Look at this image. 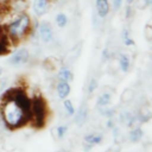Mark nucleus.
<instances>
[{
	"label": "nucleus",
	"mask_w": 152,
	"mask_h": 152,
	"mask_svg": "<svg viewBox=\"0 0 152 152\" xmlns=\"http://www.w3.org/2000/svg\"><path fill=\"white\" fill-rule=\"evenodd\" d=\"M28 57H30V53L26 49H19L10 56L8 63L13 66H20L28 61Z\"/></svg>",
	"instance_id": "obj_5"
},
{
	"label": "nucleus",
	"mask_w": 152,
	"mask_h": 152,
	"mask_svg": "<svg viewBox=\"0 0 152 152\" xmlns=\"http://www.w3.org/2000/svg\"><path fill=\"white\" fill-rule=\"evenodd\" d=\"M102 56H103V58H106V59L109 57V51H108V49H104V50H103Z\"/></svg>",
	"instance_id": "obj_24"
},
{
	"label": "nucleus",
	"mask_w": 152,
	"mask_h": 152,
	"mask_svg": "<svg viewBox=\"0 0 152 152\" xmlns=\"http://www.w3.org/2000/svg\"><path fill=\"white\" fill-rule=\"evenodd\" d=\"M70 84L68 82H63V81H58L57 86H56V91H57V96L61 100H64L68 97V95L70 94Z\"/></svg>",
	"instance_id": "obj_8"
},
{
	"label": "nucleus",
	"mask_w": 152,
	"mask_h": 152,
	"mask_svg": "<svg viewBox=\"0 0 152 152\" xmlns=\"http://www.w3.org/2000/svg\"><path fill=\"white\" fill-rule=\"evenodd\" d=\"M30 112H31L30 121H32V124L37 128H42L45 125V120H46V104L42 96L36 95L31 99Z\"/></svg>",
	"instance_id": "obj_3"
},
{
	"label": "nucleus",
	"mask_w": 152,
	"mask_h": 152,
	"mask_svg": "<svg viewBox=\"0 0 152 152\" xmlns=\"http://www.w3.org/2000/svg\"><path fill=\"white\" fill-rule=\"evenodd\" d=\"M95 10H96V15L100 19L107 18L110 11L109 1L108 0H95Z\"/></svg>",
	"instance_id": "obj_6"
},
{
	"label": "nucleus",
	"mask_w": 152,
	"mask_h": 152,
	"mask_svg": "<svg viewBox=\"0 0 152 152\" xmlns=\"http://www.w3.org/2000/svg\"><path fill=\"white\" fill-rule=\"evenodd\" d=\"M145 37L147 40H151V38H152V27L150 25L145 26Z\"/></svg>",
	"instance_id": "obj_23"
},
{
	"label": "nucleus",
	"mask_w": 152,
	"mask_h": 152,
	"mask_svg": "<svg viewBox=\"0 0 152 152\" xmlns=\"http://www.w3.org/2000/svg\"><path fill=\"white\" fill-rule=\"evenodd\" d=\"M1 20H2V12H1V10H0V23H1Z\"/></svg>",
	"instance_id": "obj_25"
},
{
	"label": "nucleus",
	"mask_w": 152,
	"mask_h": 152,
	"mask_svg": "<svg viewBox=\"0 0 152 152\" xmlns=\"http://www.w3.org/2000/svg\"><path fill=\"white\" fill-rule=\"evenodd\" d=\"M37 33L39 39L45 43V44H50L53 42V28L51 26L50 23L48 21H40L38 27H37Z\"/></svg>",
	"instance_id": "obj_4"
},
{
	"label": "nucleus",
	"mask_w": 152,
	"mask_h": 152,
	"mask_svg": "<svg viewBox=\"0 0 152 152\" xmlns=\"http://www.w3.org/2000/svg\"><path fill=\"white\" fill-rule=\"evenodd\" d=\"M129 140L132 141V142H138V141H140L141 139H142V137H144V131L140 128V127H135V128H133L131 132H129Z\"/></svg>",
	"instance_id": "obj_13"
},
{
	"label": "nucleus",
	"mask_w": 152,
	"mask_h": 152,
	"mask_svg": "<svg viewBox=\"0 0 152 152\" xmlns=\"http://www.w3.org/2000/svg\"><path fill=\"white\" fill-rule=\"evenodd\" d=\"M118 63H119V68L122 72H127L131 68V58L126 53H120L118 57Z\"/></svg>",
	"instance_id": "obj_11"
},
{
	"label": "nucleus",
	"mask_w": 152,
	"mask_h": 152,
	"mask_svg": "<svg viewBox=\"0 0 152 152\" xmlns=\"http://www.w3.org/2000/svg\"><path fill=\"white\" fill-rule=\"evenodd\" d=\"M96 88H97V80L96 78H91L89 81V84H88V93L89 94L94 93L96 90Z\"/></svg>",
	"instance_id": "obj_20"
},
{
	"label": "nucleus",
	"mask_w": 152,
	"mask_h": 152,
	"mask_svg": "<svg viewBox=\"0 0 152 152\" xmlns=\"http://www.w3.org/2000/svg\"><path fill=\"white\" fill-rule=\"evenodd\" d=\"M53 131L56 132L57 138H58V139H62V138L65 137V134H66V132H68V126H66V125H59V126L55 127Z\"/></svg>",
	"instance_id": "obj_18"
},
{
	"label": "nucleus",
	"mask_w": 152,
	"mask_h": 152,
	"mask_svg": "<svg viewBox=\"0 0 152 152\" xmlns=\"http://www.w3.org/2000/svg\"><path fill=\"white\" fill-rule=\"evenodd\" d=\"M63 107H64V110H65L68 116H72L75 114V107H74V104L70 100L64 99L63 100Z\"/></svg>",
	"instance_id": "obj_16"
},
{
	"label": "nucleus",
	"mask_w": 152,
	"mask_h": 152,
	"mask_svg": "<svg viewBox=\"0 0 152 152\" xmlns=\"http://www.w3.org/2000/svg\"><path fill=\"white\" fill-rule=\"evenodd\" d=\"M1 72H2V69H1V68H0V75H1Z\"/></svg>",
	"instance_id": "obj_26"
},
{
	"label": "nucleus",
	"mask_w": 152,
	"mask_h": 152,
	"mask_svg": "<svg viewBox=\"0 0 152 152\" xmlns=\"http://www.w3.org/2000/svg\"><path fill=\"white\" fill-rule=\"evenodd\" d=\"M55 23L59 28H64L68 25V15L63 12H59L55 15Z\"/></svg>",
	"instance_id": "obj_14"
},
{
	"label": "nucleus",
	"mask_w": 152,
	"mask_h": 152,
	"mask_svg": "<svg viewBox=\"0 0 152 152\" xmlns=\"http://www.w3.org/2000/svg\"><path fill=\"white\" fill-rule=\"evenodd\" d=\"M133 14V8H132V5H126V8H125V17L127 19H129Z\"/></svg>",
	"instance_id": "obj_22"
},
{
	"label": "nucleus",
	"mask_w": 152,
	"mask_h": 152,
	"mask_svg": "<svg viewBox=\"0 0 152 152\" xmlns=\"http://www.w3.org/2000/svg\"><path fill=\"white\" fill-rule=\"evenodd\" d=\"M87 119V109L84 107H81L78 113L76 114V118H75V121L78 124V125H82Z\"/></svg>",
	"instance_id": "obj_17"
},
{
	"label": "nucleus",
	"mask_w": 152,
	"mask_h": 152,
	"mask_svg": "<svg viewBox=\"0 0 152 152\" xmlns=\"http://www.w3.org/2000/svg\"><path fill=\"white\" fill-rule=\"evenodd\" d=\"M30 17L26 13H21L6 26V34L10 39L18 40L27 33V30L30 28Z\"/></svg>",
	"instance_id": "obj_2"
},
{
	"label": "nucleus",
	"mask_w": 152,
	"mask_h": 152,
	"mask_svg": "<svg viewBox=\"0 0 152 152\" xmlns=\"http://www.w3.org/2000/svg\"><path fill=\"white\" fill-rule=\"evenodd\" d=\"M122 4H124V0H112V8L115 12H118L122 7Z\"/></svg>",
	"instance_id": "obj_21"
},
{
	"label": "nucleus",
	"mask_w": 152,
	"mask_h": 152,
	"mask_svg": "<svg viewBox=\"0 0 152 152\" xmlns=\"http://www.w3.org/2000/svg\"><path fill=\"white\" fill-rule=\"evenodd\" d=\"M57 77H58V81H63V82L70 83L74 80V74L69 68L62 66L57 72Z\"/></svg>",
	"instance_id": "obj_10"
},
{
	"label": "nucleus",
	"mask_w": 152,
	"mask_h": 152,
	"mask_svg": "<svg viewBox=\"0 0 152 152\" xmlns=\"http://www.w3.org/2000/svg\"><path fill=\"white\" fill-rule=\"evenodd\" d=\"M110 100H112L110 93H102V94L99 96V99H97V107H99V109L106 108V107L110 103Z\"/></svg>",
	"instance_id": "obj_12"
},
{
	"label": "nucleus",
	"mask_w": 152,
	"mask_h": 152,
	"mask_svg": "<svg viewBox=\"0 0 152 152\" xmlns=\"http://www.w3.org/2000/svg\"><path fill=\"white\" fill-rule=\"evenodd\" d=\"M49 4H50V0H33L32 8H33L34 14L36 15H43L48 10Z\"/></svg>",
	"instance_id": "obj_9"
},
{
	"label": "nucleus",
	"mask_w": 152,
	"mask_h": 152,
	"mask_svg": "<svg viewBox=\"0 0 152 152\" xmlns=\"http://www.w3.org/2000/svg\"><path fill=\"white\" fill-rule=\"evenodd\" d=\"M121 100L124 102H129L133 100V90L132 89H125L122 95H121Z\"/></svg>",
	"instance_id": "obj_19"
},
{
	"label": "nucleus",
	"mask_w": 152,
	"mask_h": 152,
	"mask_svg": "<svg viewBox=\"0 0 152 152\" xmlns=\"http://www.w3.org/2000/svg\"><path fill=\"white\" fill-rule=\"evenodd\" d=\"M103 140V135L101 133H96V132H91L88 133L83 137V142L88 148H91L96 145H100Z\"/></svg>",
	"instance_id": "obj_7"
},
{
	"label": "nucleus",
	"mask_w": 152,
	"mask_h": 152,
	"mask_svg": "<svg viewBox=\"0 0 152 152\" xmlns=\"http://www.w3.org/2000/svg\"><path fill=\"white\" fill-rule=\"evenodd\" d=\"M0 113L6 126L12 129L26 125L31 119L30 114L26 113L11 96H2Z\"/></svg>",
	"instance_id": "obj_1"
},
{
	"label": "nucleus",
	"mask_w": 152,
	"mask_h": 152,
	"mask_svg": "<svg viewBox=\"0 0 152 152\" xmlns=\"http://www.w3.org/2000/svg\"><path fill=\"white\" fill-rule=\"evenodd\" d=\"M121 39H122V43L126 45V46H132L134 45V40L131 38L129 36V31L127 28H124L122 32H121Z\"/></svg>",
	"instance_id": "obj_15"
}]
</instances>
